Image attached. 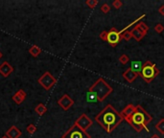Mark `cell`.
<instances>
[{"label":"cell","instance_id":"cell-1","mask_svg":"<svg viewBox=\"0 0 164 138\" xmlns=\"http://www.w3.org/2000/svg\"><path fill=\"white\" fill-rule=\"evenodd\" d=\"M124 119L120 112L114 109L111 105H106L96 116L95 121L98 123L108 133H111Z\"/></svg>","mask_w":164,"mask_h":138},{"label":"cell","instance_id":"cell-2","mask_svg":"<svg viewBox=\"0 0 164 138\" xmlns=\"http://www.w3.org/2000/svg\"><path fill=\"white\" fill-rule=\"evenodd\" d=\"M113 91V88L105 80L99 78L92 86L88 88L86 93V102L88 103H102Z\"/></svg>","mask_w":164,"mask_h":138},{"label":"cell","instance_id":"cell-3","mask_svg":"<svg viewBox=\"0 0 164 138\" xmlns=\"http://www.w3.org/2000/svg\"><path fill=\"white\" fill-rule=\"evenodd\" d=\"M152 120L151 114H149L140 105L135 106V111L131 117L126 119V121L129 123V125L133 128L136 132H140L143 129L147 132H150L148 129V125Z\"/></svg>","mask_w":164,"mask_h":138},{"label":"cell","instance_id":"cell-4","mask_svg":"<svg viewBox=\"0 0 164 138\" xmlns=\"http://www.w3.org/2000/svg\"><path fill=\"white\" fill-rule=\"evenodd\" d=\"M158 75H159V70L156 67V64L152 63L151 60H147L143 63L142 69H141V72L139 74V76H141V78L148 83H151Z\"/></svg>","mask_w":164,"mask_h":138},{"label":"cell","instance_id":"cell-5","mask_svg":"<svg viewBox=\"0 0 164 138\" xmlns=\"http://www.w3.org/2000/svg\"><path fill=\"white\" fill-rule=\"evenodd\" d=\"M149 31V27L145 22H139L133 27V29L131 31L132 38H135L136 41H141V40L146 36Z\"/></svg>","mask_w":164,"mask_h":138},{"label":"cell","instance_id":"cell-6","mask_svg":"<svg viewBox=\"0 0 164 138\" xmlns=\"http://www.w3.org/2000/svg\"><path fill=\"white\" fill-rule=\"evenodd\" d=\"M62 138H91V136L85 130L73 125L69 129L63 134Z\"/></svg>","mask_w":164,"mask_h":138},{"label":"cell","instance_id":"cell-7","mask_svg":"<svg viewBox=\"0 0 164 138\" xmlns=\"http://www.w3.org/2000/svg\"><path fill=\"white\" fill-rule=\"evenodd\" d=\"M37 82H39V83L44 88L45 90L48 91L57 83V79L51 74L50 72L46 71L39 80H37Z\"/></svg>","mask_w":164,"mask_h":138},{"label":"cell","instance_id":"cell-8","mask_svg":"<svg viewBox=\"0 0 164 138\" xmlns=\"http://www.w3.org/2000/svg\"><path fill=\"white\" fill-rule=\"evenodd\" d=\"M122 40V37L120 32L118 31L115 27H112L109 32H108V41L109 44L111 46V47H116L117 44H119Z\"/></svg>","mask_w":164,"mask_h":138},{"label":"cell","instance_id":"cell-9","mask_svg":"<svg viewBox=\"0 0 164 138\" xmlns=\"http://www.w3.org/2000/svg\"><path fill=\"white\" fill-rule=\"evenodd\" d=\"M92 124H93L92 120H91L86 113H83L74 123L75 126H77L78 128L85 130V132H86L87 129H89L90 126H92Z\"/></svg>","mask_w":164,"mask_h":138},{"label":"cell","instance_id":"cell-10","mask_svg":"<svg viewBox=\"0 0 164 138\" xmlns=\"http://www.w3.org/2000/svg\"><path fill=\"white\" fill-rule=\"evenodd\" d=\"M58 105L62 107L63 110L66 111L74 105V100H72V98L69 95L64 94L62 98L58 100Z\"/></svg>","mask_w":164,"mask_h":138},{"label":"cell","instance_id":"cell-11","mask_svg":"<svg viewBox=\"0 0 164 138\" xmlns=\"http://www.w3.org/2000/svg\"><path fill=\"white\" fill-rule=\"evenodd\" d=\"M122 76H123V78H124L126 80H127L128 83H133V82H135V80L137 79V77L139 76V74H138V73L135 72V71H132V68L129 67V68H127V69H126V70L123 72V74H122Z\"/></svg>","mask_w":164,"mask_h":138},{"label":"cell","instance_id":"cell-12","mask_svg":"<svg viewBox=\"0 0 164 138\" xmlns=\"http://www.w3.org/2000/svg\"><path fill=\"white\" fill-rule=\"evenodd\" d=\"M14 68L8 61H4L1 65H0V74H1L4 78L9 77L13 73Z\"/></svg>","mask_w":164,"mask_h":138},{"label":"cell","instance_id":"cell-13","mask_svg":"<svg viewBox=\"0 0 164 138\" xmlns=\"http://www.w3.org/2000/svg\"><path fill=\"white\" fill-rule=\"evenodd\" d=\"M135 111V106H133L132 104H129V105L126 106V107H124V109H122L120 113L124 120H126L127 118L131 117Z\"/></svg>","mask_w":164,"mask_h":138},{"label":"cell","instance_id":"cell-14","mask_svg":"<svg viewBox=\"0 0 164 138\" xmlns=\"http://www.w3.org/2000/svg\"><path fill=\"white\" fill-rule=\"evenodd\" d=\"M21 130L16 126H12L11 128L6 132L5 135L8 138H19L21 136Z\"/></svg>","mask_w":164,"mask_h":138},{"label":"cell","instance_id":"cell-15","mask_svg":"<svg viewBox=\"0 0 164 138\" xmlns=\"http://www.w3.org/2000/svg\"><path fill=\"white\" fill-rule=\"evenodd\" d=\"M26 92L24 90H22V89H19L16 94H14L13 96V101L17 104V105H20V104H22L24 101H25V99H26Z\"/></svg>","mask_w":164,"mask_h":138},{"label":"cell","instance_id":"cell-16","mask_svg":"<svg viewBox=\"0 0 164 138\" xmlns=\"http://www.w3.org/2000/svg\"><path fill=\"white\" fill-rule=\"evenodd\" d=\"M145 17H146V14H142V15H140V17H137V18L135 19V21L131 22V23H129V25H127V26H126L125 28H123V29H122L121 31H119V32H120V34H123V33H125V32H127V30H128L129 28H131L132 26H133V25H136L137 23L141 22V19H143V18H144Z\"/></svg>","mask_w":164,"mask_h":138},{"label":"cell","instance_id":"cell-17","mask_svg":"<svg viewBox=\"0 0 164 138\" xmlns=\"http://www.w3.org/2000/svg\"><path fill=\"white\" fill-rule=\"evenodd\" d=\"M142 63H140L138 60H135V61H132V65H131V68L132 71H135L136 73H138L140 74L141 72V69H142Z\"/></svg>","mask_w":164,"mask_h":138},{"label":"cell","instance_id":"cell-18","mask_svg":"<svg viewBox=\"0 0 164 138\" xmlns=\"http://www.w3.org/2000/svg\"><path fill=\"white\" fill-rule=\"evenodd\" d=\"M30 55L33 56L34 58H37L40 56V54L41 53V49L40 47H37V45H33L31 48L29 49Z\"/></svg>","mask_w":164,"mask_h":138},{"label":"cell","instance_id":"cell-19","mask_svg":"<svg viewBox=\"0 0 164 138\" xmlns=\"http://www.w3.org/2000/svg\"><path fill=\"white\" fill-rule=\"evenodd\" d=\"M35 111L36 112L40 115V116H42L43 114L46 113V111H47V107L45 106L43 104H39L36 107H35Z\"/></svg>","mask_w":164,"mask_h":138},{"label":"cell","instance_id":"cell-20","mask_svg":"<svg viewBox=\"0 0 164 138\" xmlns=\"http://www.w3.org/2000/svg\"><path fill=\"white\" fill-rule=\"evenodd\" d=\"M155 128L156 129V130L160 133L164 135V118L160 119V120L156 123V125L155 126Z\"/></svg>","mask_w":164,"mask_h":138},{"label":"cell","instance_id":"cell-21","mask_svg":"<svg viewBox=\"0 0 164 138\" xmlns=\"http://www.w3.org/2000/svg\"><path fill=\"white\" fill-rule=\"evenodd\" d=\"M118 60H119L122 64L125 65L129 61V56L126 55V54H123V55H121L119 58H118Z\"/></svg>","mask_w":164,"mask_h":138},{"label":"cell","instance_id":"cell-22","mask_svg":"<svg viewBox=\"0 0 164 138\" xmlns=\"http://www.w3.org/2000/svg\"><path fill=\"white\" fill-rule=\"evenodd\" d=\"M99 1L98 0H86V4L87 5V7L90 8V9H93V8H95L97 5H98Z\"/></svg>","mask_w":164,"mask_h":138},{"label":"cell","instance_id":"cell-23","mask_svg":"<svg viewBox=\"0 0 164 138\" xmlns=\"http://www.w3.org/2000/svg\"><path fill=\"white\" fill-rule=\"evenodd\" d=\"M121 37H122V40H126V41L131 40V38H132L131 31H127V32L121 34Z\"/></svg>","mask_w":164,"mask_h":138},{"label":"cell","instance_id":"cell-24","mask_svg":"<svg viewBox=\"0 0 164 138\" xmlns=\"http://www.w3.org/2000/svg\"><path fill=\"white\" fill-rule=\"evenodd\" d=\"M100 10H101V12L103 14H109V11H110V7H109V5L108 3H105L101 6Z\"/></svg>","mask_w":164,"mask_h":138},{"label":"cell","instance_id":"cell-25","mask_svg":"<svg viewBox=\"0 0 164 138\" xmlns=\"http://www.w3.org/2000/svg\"><path fill=\"white\" fill-rule=\"evenodd\" d=\"M26 130H27V132H28L29 134H34V133L36 132L37 128H36V126H35V125L30 124V125L27 126V129H26Z\"/></svg>","mask_w":164,"mask_h":138},{"label":"cell","instance_id":"cell-26","mask_svg":"<svg viewBox=\"0 0 164 138\" xmlns=\"http://www.w3.org/2000/svg\"><path fill=\"white\" fill-rule=\"evenodd\" d=\"M155 31L158 34H161L163 31H164V26L161 24V23H158V24H156L155 26Z\"/></svg>","mask_w":164,"mask_h":138},{"label":"cell","instance_id":"cell-27","mask_svg":"<svg viewBox=\"0 0 164 138\" xmlns=\"http://www.w3.org/2000/svg\"><path fill=\"white\" fill-rule=\"evenodd\" d=\"M112 6L115 8V9H120V8H122V6H123V3H122L121 0H114V1L112 2Z\"/></svg>","mask_w":164,"mask_h":138},{"label":"cell","instance_id":"cell-28","mask_svg":"<svg viewBox=\"0 0 164 138\" xmlns=\"http://www.w3.org/2000/svg\"><path fill=\"white\" fill-rule=\"evenodd\" d=\"M100 38L103 41L108 40V31H103L100 33Z\"/></svg>","mask_w":164,"mask_h":138},{"label":"cell","instance_id":"cell-29","mask_svg":"<svg viewBox=\"0 0 164 138\" xmlns=\"http://www.w3.org/2000/svg\"><path fill=\"white\" fill-rule=\"evenodd\" d=\"M158 13L161 14V15H163L164 17V5H162V6H160V8L158 9Z\"/></svg>","mask_w":164,"mask_h":138},{"label":"cell","instance_id":"cell-30","mask_svg":"<svg viewBox=\"0 0 164 138\" xmlns=\"http://www.w3.org/2000/svg\"><path fill=\"white\" fill-rule=\"evenodd\" d=\"M151 138H160V136L158 135V134H152V135L151 136Z\"/></svg>","mask_w":164,"mask_h":138},{"label":"cell","instance_id":"cell-31","mask_svg":"<svg viewBox=\"0 0 164 138\" xmlns=\"http://www.w3.org/2000/svg\"><path fill=\"white\" fill-rule=\"evenodd\" d=\"M2 57H3V54H2V52H1V51H0V59H1Z\"/></svg>","mask_w":164,"mask_h":138},{"label":"cell","instance_id":"cell-32","mask_svg":"<svg viewBox=\"0 0 164 138\" xmlns=\"http://www.w3.org/2000/svg\"><path fill=\"white\" fill-rule=\"evenodd\" d=\"M1 138H8V137H7L6 135H4V136H3V137H1Z\"/></svg>","mask_w":164,"mask_h":138}]
</instances>
